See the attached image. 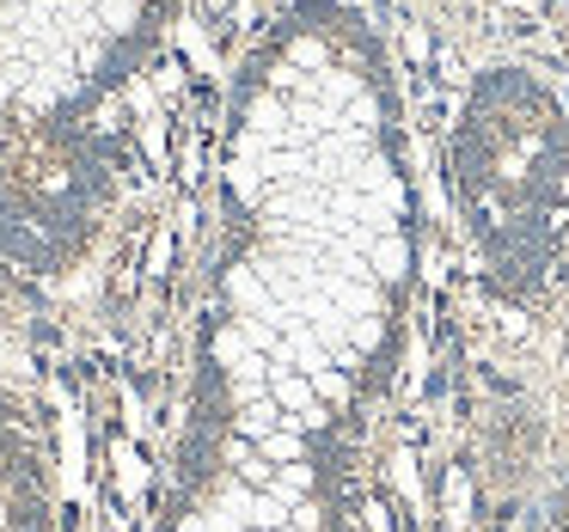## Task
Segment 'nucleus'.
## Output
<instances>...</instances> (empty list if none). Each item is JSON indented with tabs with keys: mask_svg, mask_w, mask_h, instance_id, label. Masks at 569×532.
I'll return each instance as SVG.
<instances>
[{
	"mask_svg": "<svg viewBox=\"0 0 569 532\" xmlns=\"http://www.w3.org/2000/svg\"><path fill=\"white\" fill-rule=\"evenodd\" d=\"M410 282L417 178L398 80L368 19L307 0L227 92L202 422L172 532H356V434Z\"/></svg>",
	"mask_w": 569,
	"mask_h": 532,
	"instance_id": "obj_1",
	"label": "nucleus"
},
{
	"mask_svg": "<svg viewBox=\"0 0 569 532\" xmlns=\"http://www.w3.org/2000/svg\"><path fill=\"white\" fill-rule=\"evenodd\" d=\"M178 0H0V263L56 270L117 165V117Z\"/></svg>",
	"mask_w": 569,
	"mask_h": 532,
	"instance_id": "obj_2",
	"label": "nucleus"
}]
</instances>
